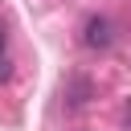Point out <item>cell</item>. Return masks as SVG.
I'll use <instances>...</instances> for the list:
<instances>
[{
    "instance_id": "obj_3",
    "label": "cell",
    "mask_w": 131,
    "mask_h": 131,
    "mask_svg": "<svg viewBox=\"0 0 131 131\" xmlns=\"http://www.w3.org/2000/svg\"><path fill=\"white\" fill-rule=\"evenodd\" d=\"M4 41H8V37H4V20H0V57H4Z\"/></svg>"
},
{
    "instance_id": "obj_2",
    "label": "cell",
    "mask_w": 131,
    "mask_h": 131,
    "mask_svg": "<svg viewBox=\"0 0 131 131\" xmlns=\"http://www.w3.org/2000/svg\"><path fill=\"white\" fill-rule=\"evenodd\" d=\"M8 74H12V70H8V57H0V82H4Z\"/></svg>"
},
{
    "instance_id": "obj_1",
    "label": "cell",
    "mask_w": 131,
    "mask_h": 131,
    "mask_svg": "<svg viewBox=\"0 0 131 131\" xmlns=\"http://www.w3.org/2000/svg\"><path fill=\"white\" fill-rule=\"evenodd\" d=\"M82 41L90 45V49H106L115 37H111V20H102V16H90L86 20V29H82Z\"/></svg>"
}]
</instances>
